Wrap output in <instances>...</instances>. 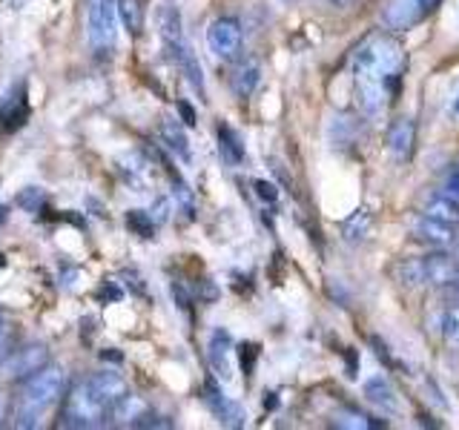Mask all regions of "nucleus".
I'll use <instances>...</instances> for the list:
<instances>
[{
    "label": "nucleus",
    "mask_w": 459,
    "mask_h": 430,
    "mask_svg": "<svg viewBox=\"0 0 459 430\" xmlns=\"http://www.w3.org/2000/svg\"><path fill=\"white\" fill-rule=\"evenodd\" d=\"M408 69V55L402 43L385 32L368 35L353 52V83L356 107L368 118L385 115L387 104L399 92V81Z\"/></svg>",
    "instance_id": "f257e3e1"
},
{
    "label": "nucleus",
    "mask_w": 459,
    "mask_h": 430,
    "mask_svg": "<svg viewBox=\"0 0 459 430\" xmlns=\"http://www.w3.org/2000/svg\"><path fill=\"white\" fill-rule=\"evenodd\" d=\"M69 387V376L61 365H47L38 370L35 376H29L18 396H14V408H12V425L14 427H38L40 419L47 416L57 401L64 399Z\"/></svg>",
    "instance_id": "f03ea898"
},
{
    "label": "nucleus",
    "mask_w": 459,
    "mask_h": 430,
    "mask_svg": "<svg viewBox=\"0 0 459 430\" xmlns=\"http://www.w3.org/2000/svg\"><path fill=\"white\" fill-rule=\"evenodd\" d=\"M109 419V408L100 401L83 379L61 399V427H100Z\"/></svg>",
    "instance_id": "7ed1b4c3"
},
{
    "label": "nucleus",
    "mask_w": 459,
    "mask_h": 430,
    "mask_svg": "<svg viewBox=\"0 0 459 430\" xmlns=\"http://www.w3.org/2000/svg\"><path fill=\"white\" fill-rule=\"evenodd\" d=\"M86 38L95 55H109L118 40V0H86Z\"/></svg>",
    "instance_id": "20e7f679"
},
{
    "label": "nucleus",
    "mask_w": 459,
    "mask_h": 430,
    "mask_svg": "<svg viewBox=\"0 0 459 430\" xmlns=\"http://www.w3.org/2000/svg\"><path fill=\"white\" fill-rule=\"evenodd\" d=\"M241 23L236 18H215L207 29V47L221 61H236L241 52Z\"/></svg>",
    "instance_id": "39448f33"
},
{
    "label": "nucleus",
    "mask_w": 459,
    "mask_h": 430,
    "mask_svg": "<svg viewBox=\"0 0 459 430\" xmlns=\"http://www.w3.org/2000/svg\"><path fill=\"white\" fill-rule=\"evenodd\" d=\"M49 365V353L43 344H26V348L14 350L12 356L4 358V379L6 382H26L35 376L38 370Z\"/></svg>",
    "instance_id": "423d86ee"
},
{
    "label": "nucleus",
    "mask_w": 459,
    "mask_h": 430,
    "mask_svg": "<svg viewBox=\"0 0 459 430\" xmlns=\"http://www.w3.org/2000/svg\"><path fill=\"white\" fill-rule=\"evenodd\" d=\"M233 339H230L227 330H212L210 336V344H207V362H210V370L212 376L219 379L221 384H230L233 382Z\"/></svg>",
    "instance_id": "0eeeda50"
},
{
    "label": "nucleus",
    "mask_w": 459,
    "mask_h": 430,
    "mask_svg": "<svg viewBox=\"0 0 459 430\" xmlns=\"http://www.w3.org/2000/svg\"><path fill=\"white\" fill-rule=\"evenodd\" d=\"M118 172L121 178L133 186L135 193L141 190H150V186L155 184V161L150 155L143 152H126L118 158Z\"/></svg>",
    "instance_id": "6e6552de"
},
{
    "label": "nucleus",
    "mask_w": 459,
    "mask_h": 430,
    "mask_svg": "<svg viewBox=\"0 0 459 430\" xmlns=\"http://www.w3.org/2000/svg\"><path fill=\"white\" fill-rule=\"evenodd\" d=\"M379 21L387 32H408V29L425 21V12L416 6L413 0H387Z\"/></svg>",
    "instance_id": "1a4fd4ad"
},
{
    "label": "nucleus",
    "mask_w": 459,
    "mask_h": 430,
    "mask_svg": "<svg viewBox=\"0 0 459 430\" xmlns=\"http://www.w3.org/2000/svg\"><path fill=\"white\" fill-rule=\"evenodd\" d=\"M362 393L365 399L370 401L373 408H377L379 413L385 416H396L402 410V401H399V393H396V387L394 382L385 376V373H377V376H370L362 387Z\"/></svg>",
    "instance_id": "9d476101"
},
{
    "label": "nucleus",
    "mask_w": 459,
    "mask_h": 430,
    "mask_svg": "<svg viewBox=\"0 0 459 430\" xmlns=\"http://www.w3.org/2000/svg\"><path fill=\"white\" fill-rule=\"evenodd\" d=\"M155 23H158V35L164 40V49L172 55L176 49L184 47V23H181V12L172 4H161L155 12Z\"/></svg>",
    "instance_id": "9b49d317"
},
{
    "label": "nucleus",
    "mask_w": 459,
    "mask_h": 430,
    "mask_svg": "<svg viewBox=\"0 0 459 430\" xmlns=\"http://www.w3.org/2000/svg\"><path fill=\"white\" fill-rule=\"evenodd\" d=\"M413 236H416V241H422V244H428V247H437V250L451 247V241L456 238L454 224L430 219V215H425V212L413 221Z\"/></svg>",
    "instance_id": "f8f14e48"
},
{
    "label": "nucleus",
    "mask_w": 459,
    "mask_h": 430,
    "mask_svg": "<svg viewBox=\"0 0 459 430\" xmlns=\"http://www.w3.org/2000/svg\"><path fill=\"white\" fill-rule=\"evenodd\" d=\"M83 382L90 384V391L109 408V413H112V408L118 405V401L126 396V382L118 376V373H112V370L92 373V376H86Z\"/></svg>",
    "instance_id": "ddd939ff"
},
{
    "label": "nucleus",
    "mask_w": 459,
    "mask_h": 430,
    "mask_svg": "<svg viewBox=\"0 0 459 430\" xmlns=\"http://www.w3.org/2000/svg\"><path fill=\"white\" fill-rule=\"evenodd\" d=\"M416 147V124L411 118H399L387 129V152H391L396 161H411Z\"/></svg>",
    "instance_id": "4468645a"
},
{
    "label": "nucleus",
    "mask_w": 459,
    "mask_h": 430,
    "mask_svg": "<svg viewBox=\"0 0 459 430\" xmlns=\"http://www.w3.org/2000/svg\"><path fill=\"white\" fill-rule=\"evenodd\" d=\"M29 118V100H26V90L23 86H14V92H9L0 104V129L4 133H14L21 129Z\"/></svg>",
    "instance_id": "2eb2a0df"
},
{
    "label": "nucleus",
    "mask_w": 459,
    "mask_h": 430,
    "mask_svg": "<svg viewBox=\"0 0 459 430\" xmlns=\"http://www.w3.org/2000/svg\"><path fill=\"white\" fill-rule=\"evenodd\" d=\"M425 264V284L430 287H451V281L456 279V258H451L448 253H430L422 258Z\"/></svg>",
    "instance_id": "dca6fc26"
},
{
    "label": "nucleus",
    "mask_w": 459,
    "mask_h": 430,
    "mask_svg": "<svg viewBox=\"0 0 459 430\" xmlns=\"http://www.w3.org/2000/svg\"><path fill=\"white\" fill-rule=\"evenodd\" d=\"M204 401L212 408V413L219 416V419L227 425V427H241L244 425V413L241 408L236 405V401H230L221 391H219V384L215 382H207L204 384Z\"/></svg>",
    "instance_id": "f3484780"
},
{
    "label": "nucleus",
    "mask_w": 459,
    "mask_h": 430,
    "mask_svg": "<svg viewBox=\"0 0 459 430\" xmlns=\"http://www.w3.org/2000/svg\"><path fill=\"white\" fill-rule=\"evenodd\" d=\"M158 138H161V143L167 147V152H172L176 158H181L184 164H190V161H193L190 141H186L184 126H181L176 118H164L161 124H158Z\"/></svg>",
    "instance_id": "a211bd4d"
},
{
    "label": "nucleus",
    "mask_w": 459,
    "mask_h": 430,
    "mask_svg": "<svg viewBox=\"0 0 459 430\" xmlns=\"http://www.w3.org/2000/svg\"><path fill=\"white\" fill-rule=\"evenodd\" d=\"M258 81H262V64L253 61V57H247V61H241L236 69H233V75H230V86H233V92L244 100V98H250L255 92V86Z\"/></svg>",
    "instance_id": "6ab92c4d"
},
{
    "label": "nucleus",
    "mask_w": 459,
    "mask_h": 430,
    "mask_svg": "<svg viewBox=\"0 0 459 430\" xmlns=\"http://www.w3.org/2000/svg\"><path fill=\"white\" fill-rule=\"evenodd\" d=\"M169 57L178 64V69L184 72L186 83H190L193 90L198 92V98H204V72H201V64H198L195 52H193V49L184 43V47H181V49H176V52H172Z\"/></svg>",
    "instance_id": "aec40b11"
},
{
    "label": "nucleus",
    "mask_w": 459,
    "mask_h": 430,
    "mask_svg": "<svg viewBox=\"0 0 459 430\" xmlns=\"http://www.w3.org/2000/svg\"><path fill=\"white\" fill-rule=\"evenodd\" d=\"M215 135H219V150H221V158L227 164H241L244 161V143L238 138V133L233 126L227 124H219V129H215Z\"/></svg>",
    "instance_id": "412c9836"
},
{
    "label": "nucleus",
    "mask_w": 459,
    "mask_h": 430,
    "mask_svg": "<svg viewBox=\"0 0 459 430\" xmlns=\"http://www.w3.org/2000/svg\"><path fill=\"white\" fill-rule=\"evenodd\" d=\"M394 276L402 287H408V290H413V287H422L425 284V264L422 258H405V262H399L394 267Z\"/></svg>",
    "instance_id": "4be33fe9"
},
{
    "label": "nucleus",
    "mask_w": 459,
    "mask_h": 430,
    "mask_svg": "<svg viewBox=\"0 0 459 430\" xmlns=\"http://www.w3.org/2000/svg\"><path fill=\"white\" fill-rule=\"evenodd\" d=\"M370 227H373V215H370V210H359V212L351 215L348 221H344L342 233H344V238H348V241H362V238H368Z\"/></svg>",
    "instance_id": "5701e85b"
},
{
    "label": "nucleus",
    "mask_w": 459,
    "mask_h": 430,
    "mask_svg": "<svg viewBox=\"0 0 459 430\" xmlns=\"http://www.w3.org/2000/svg\"><path fill=\"white\" fill-rule=\"evenodd\" d=\"M143 0H118V14H121V23L129 35H138L141 32V23H143Z\"/></svg>",
    "instance_id": "b1692460"
},
{
    "label": "nucleus",
    "mask_w": 459,
    "mask_h": 430,
    "mask_svg": "<svg viewBox=\"0 0 459 430\" xmlns=\"http://www.w3.org/2000/svg\"><path fill=\"white\" fill-rule=\"evenodd\" d=\"M425 215H430V219H439L445 224H459V204H454V201H448L445 195H437L430 204L425 207Z\"/></svg>",
    "instance_id": "393cba45"
},
{
    "label": "nucleus",
    "mask_w": 459,
    "mask_h": 430,
    "mask_svg": "<svg viewBox=\"0 0 459 430\" xmlns=\"http://www.w3.org/2000/svg\"><path fill=\"white\" fill-rule=\"evenodd\" d=\"M442 339L448 348L459 350V305L451 307L448 313H445V322H442Z\"/></svg>",
    "instance_id": "a878e982"
},
{
    "label": "nucleus",
    "mask_w": 459,
    "mask_h": 430,
    "mask_svg": "<svg viewBox=\"0 0 459 430\" xmlns=\"http://www.w3.org/2000/svg\"><path fill=\"white\" fill-rule=\"evenodd\" d=\"M126 227L133 229V233H138L141 238H152V229H155L152 215L143 212V210H133V212H129L126 215Z\"/></svg>",
    "instance_id": "bb28decb"
},
{
    "label": "nucleus",
    "mask_w": 459,
    "mask_h": 430,
    "mask_svg": "<svg viewBox=\"0 0 459 430\" xmlns=\"http://www.w3.org/2000/svg\"><path fill=\"white\" fill-rule=\"evenodd\" d=\"M336 425L339 427H379L385 422H370L368 416L359 410H342V413H336Z\"/></svg>",
    "instance_id": "cd10ccee"
},
{
    "label": "nucleus",
    "mask_w": 459,
    "mask_h": 430,
    "mask_svg": "<svg viewBox=\"0 0 459 430\" xmlns=\"http://www.w3.org/2000/svg\"><path fill=\"white\" fill-rule=\"evenodd\" d=\"M439 195H445L454 204H459V164H454L448 169V176L442 178V186H439Z\"/></svg>",
    "instance_id": "c85d7f7f"
},
{
    "label": "nucleus",
    "mask_w": 459,
    "mask_h": 430,
    "mask_svg": "<svg viewBox=\"0 0 459 430\" xmlns=\"http://www.w3.org/2000/svg\"><path fill=\"white\" fill-rule=\"evenodd\" d=\"M18 204L23 207V210H40L43 207V193L40 190H35V186H32V190H23L21 195H18Z\"/></svg>",
    "instance_id": "c756f323"
},
{
    "label": "nucleus",
    "mask_w": 459,
    "mask_h": 430,
    "mask_svg": "<svg viewBox=\"0 0 459 430\" xmlns=\"http://www.w3.org/2000/svg\"><path fill=\"white\" fill-rule=\"evenodd\" d=\"M253 186H255V195H258V198L267 201V204H276V198H279L276 186L267 184V181H253Z\"/></svg>",
    "instance_id": "7c9ffc66"
},
{
    "label": "nucleus",
    "mask_w": 459,
    "mask_h": 430,
    "mask_svg": "<svg viewBox=\"0 0 459 430\" xmlns=\"http://www.w3.org/2000/svg\"><path fill=\"white\" fill-rule=\"evenodd\" d=\"M255 356H258V348L255 344H244L241 348V367H244V373H253V362H255Z\"/></svg>",
    "instance_id": "2f4dec72"
},
{
    "label": "nucleus",
    "mask_w": 459,
    "mask_h": 430,
    "mask_svg": "<svg viewBox=\"0 0 459 430\" xmlns=\"http://www.w3.org/2000/svg\"><path fill=\"white\" fill-rule=\"evenodd\" d=\"M178 112H181V118H184V124H190V126H195V109L186 104V100H178Z\"/></svg>",
    "instance_id": "473e14b6"
},
{
    "label": "nucleus",
    "mask_w": 459,
    "mask_h": 430,
    "mask_svg": "<svg viewBox=\"0 0 459 430\" xmlns=\"http://www.w3.org/2000/svg\"><path fill=\"white\" fill-rule=\"evenodd\" d=\"M448 115H451L454 121H459V83L454 86V92L448 98Z\"/></svg>",
    "instance_id": "72a5a7b5"
},
{
    "label": "nucleus",
    "mask_w": 459,
    "mask_h": 430,
    "mask_svg": "<svg viewBox=\"0 0 459 430\" xmlns=\"http://www.w3.org/2000/svg\"><path fill=\"white\" fill-rule=\"evenodd\" d=\"M413 4H416V6H420V9L425 12V18H428V14H430V12H434V9H437V6L442 4V0H413Z\"/></svg>",
    "instance_id": "f704fd0d"
},
{
    "label": "nucleus",
    "mask_w": 459,
    "mask_h": 430,
    "mask_svg": "<svg viewBox=\"0 0 459 430\" xmlns=\"http://www.w3.org/2000/svg\"><path fill=\"white\" fill-rule=\"evenodd\" d=\"M9 333H6V330H4V324H0V362H4V358L9 356Z\"/></svg>",
    "instance_id": "c9c22d12"
},
{
    "label": "nucleus",
    "mask_w": 459,
    "mask_h": 430,
    "mask_svg": "<svg viewBox=\"0 0 459 430\" xmlns=\"http://www.w3.org/2000/svg\"><path fill=\"white\" fill-rule=\"evenodd\" d=\"M451 287H454V296L459 298V272H456V279L451 281Z\"/></svg>",
    "instance_id": "e433bc0d"
},
{
    "label": "nucleus",
    "mask_w": 459,
    "mask_h": 430,
    "mask_svg": "<svg viewBox=\"0 0 459 430\" xmlns=\"http://www.w3.org/2000/svg\"><path fill=\"white\" fill-rule=\"evenodd\" d=\"M6 221V207H0V224Z\"/></svg>",
    "instance_id": "4c0bfd02"
},
{
    "label": "nucleus",
    "mask_w": 459,
    "mask_h": 430,
    "mask_svg": "<svg viewBox=\"0 0 459 430\" xmlns=\"http://www.w3.org/2000/svg\"><path fill=\"white\" fill-rule=\"evenodd\" d=\"M12 4H14V6H23V4H26V0H12Z\"/></svg>",
    "instance_id": "58836bf2"
},
{
    "label": "nucleus",
    "mask_w": 459,
    "mask_h": 430,
    "mask_svg": "<svg viewBox=\"0 0 459 430\" xmlns=\"http://www.w3.org/2000/svg\"><path fill=\"white\" fill-rule=\"evenodd\" d=\"M456 241H459V236H456ZM456 267H459V253H456Z\"/></svg>",
    "instance_id": "ea45409f"
},
{
    "label": "nucleus",
    "mask_w": 459,
    "mask_h": 430,
    "mask_svg": "<svg viewBox=\"0 0 459 430\" xmlns=\"http://www.w3.org/2000/svg\"><path fill=\"white\" fill-rule=\"evenodd\" d=\"M0 416H4V405H0Z\"/></svg>",
    "instance_id": "a19ab883"
},
{
    "label": "nucleus",
    "mask_w": 459,
    "mask_h": 430,
    "mask_svg": "<svg viewBox=\"0 0 459 430\" xmlns=\"http://www.w3.org/2000/svg\"><path fill=\"white\" fill-rule=\"evenodd\" d=\"M287 4H293V0H287Z\"/></svg>",
    "instance_id": "79ce46f5"
}]
</instances>
